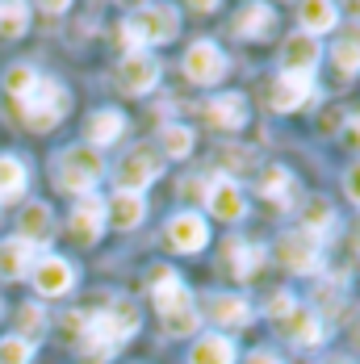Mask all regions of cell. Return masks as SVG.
<instances>
[{
    "label": "cell",
    "instance_id": "1",
    "mask_svg": "<svg viewBox=\"0 0 360 364\" xmlns=\"http://www.w3.org/2000/svg\"><path fill=\"white\" fill-rule=\"evenodd\" d=\"M147 293H151V301H155V310H159V323H164L168 335H193V331L201 327V314H197V306H193V293L180 285V277L168 264H155V268H151Z\"/></svg>",
    "mask_w": 360,
    "mask_h": 364
},
{
    "label": "cell",
    "instance_id": "2",
    "mask_svg": "<svg viewBox=\"0 0 360 364\" xmlns=\"http://www.w3.org/2000/svg\"><path fill=\"white\" fill-rule=\"evenodd\" d=\"M101 176H105V159L97 146H68L55 164V184L72 197H88Z\"/></svg>",
    "mask_w": 360,
    "mask_h": 364
},
{
    "label": "cell",
    "instance_id": "3",
    "mask_svg": "<svg viewBox=\"0 0 360 364\" xmlns=\"http://www.w3.org/2000/svg\"><path fill=\"white\" fill-rule=\"evenodd\" d=\"M180 26V13L172 4H143L130 21H122V38L134 46V50H147L155 42H172Z\"/></svg>",
    "mask_w": 360,
    "mask_h": 364
},
{
    "label": "cell",
    "instance_id": "4",
    "mask_svg": "<svg viewBox=\"0 0 360 364\" xmlns=\"http://www.w3.org/2000/svg\"><path fill=\"white\" fill-rule=\"evenodd\" d=\"M68 88L59 84V80H42L38 75V84H34V92L17 105L21 109V117H26V126L30 130H38V134H46V130H55L63 117H68Z\"/></svg>",
    "mask_w": 360,
    "mask_h": 364
},
{
    "label": "cell",
    "instance_id": "5",
    "mask_svg": "<svg viewBox=\"0 0 360 364\" xmlns=\"http://www.w3.org/2000/svg\"><path fill=\"white\" fill-rule=\"evenodd\" d=\"M164 176V155L155 151V146H130L122 159H117V168H113V184H117V193H139L147 188L151 181H159Z\"/></svg>",
    "mask_w": 360,
    "mask_h": 364
},
{
    "label": "cell",
    "instance_id": "6",
    "mask_svg": "<svg viewBox=\"0 0 360 364\" xmlns=\"http://www.w3.org/2000/svg\"><path fill=\"white\" fill-rule=\"evenodd\" d=\"M139 306L130 301V297H113L105 310H97V314H88V335H97V339H105L113 348H122L134 331H139Z\"/></svg>",
    "mask_w": 360,
    "mask_h": 364
},
{
    "label": "cell",
    "instance_id": "7",
    "mask_svg": "<svg viewBox=\"0 0 360 364\" xmlns=\"http://www.w3.org/2000/svg\"><path fill=\"white\" fill-rule=\"evenodd\" d=\"M155 84H159V59H151L147 50H130L117 63V88L126 97H147Z\"/></svg>",
    "mask_w": 360,
    "mask_h": 364
},
{
    "label": "cell",
    "instance_id": "8",
    "mask_svg": "<svg viewBox=\"0 0 360 364\" xmlns=\"http://www.w3.org/2000/svg\"><path fill=\"white\" fill-rule=\"evenodd\" d=\"M30 281H34V293H42V297H63L75 285V268L63 255H38L30 268Z\"/></svg>",
    "mask_w": 360,
    "mask_h": 364
},
{
    "label": "cell",
    "instance_id": "9",
    "mask_svg": "<svg viewBox=\"0 0 360 364\" xmlns=\"http://www.w3.org/2000/svg\"><path fill=\"white\" fill-rule=\"evenodd\" d=\"M226 72H231V63H226L222 46L206 42V38L189 46V55H184V75H189L193 84H218Z\"/></svg>",
    "mask_w": 360,
    "mask_h": 364
},
{
    "label": "cell",
    "instance_id": "10",
    "mask_svg": "<svg viewBox=\"0 0 360 364\" xmlns=\"http://www.w3.org/2000/svg\"><path fill=\"white\" fill-rule=\"evenodd\" d=\"M206 210L214 214L218 222H239L248 214V197H243V188L239 181H226V176H214V181L206 184Z\"/></svg>",
    "mask_w": 360,
    "mask_h": 364
},
{
    "label": "cell",
    "instance_id": "11",
    "mask_svg": "<svg viewBox=\"0 0 360 364\" xmlns=\"http://www.w3.org/2000/svg\"><path fill=\"white\" fill-rule=\"evenodd\" d=\"M319 59H323L319 38L302 34V30H297V34H289L285 46H281V72H285V75H310V80H314Z\"/></svg>",
    "mask_w": 360,
    "mask_h": 364
},
{
    "label": "cell",
    "instance_id": "12",
    "mask_svg": "<svg viewBox=\"0 0 360 364\" xmlns=\"http://www.w3.org/2000/svg\"><path fill=\"white\" fill-rule=\"evenodd\" d=\"M68 226H72V239L80 243V247H88V243H97L101 239V230H105V197H80L72 205V218H68Z\"/></svg>",
    "mask_w": 360,
    "mask_h": 364
},
{
    "label": "cell",
    "instance_id": "13",
    "mask_svg": "<svg viewBox=\"0 0 360 364\" xmlns=\"http://www.w3.org/2000/svg\"><path fill=\"white\" fill-rule=\"evenodd\" d=\"M206 243H210V226L201 214H176V218L168 222V247L172 252H184V255H197L206 252Z\"/></svg>",
    "mask_w": 360,
    "mask_h": 364
},
{
    "label": "cell",
    "instance_id": "14",
    "mask_svg": "<svg viewBox=\"0 0 360 364\" xmlns=\"http://www.w3.org/2000/svg\"><path fill=\"white\" fill-rule=\"evenodd\" d=\"M277 255H281V264H285L289 272H302V277H310V272H319V268H323V259H319V243H310V239H306V235H297V230L281 235Z\"/></svg>",
    "mask_w": 360,
    "mask_h": 364
},
{
    "label": "cell",
    "instance_id": "15",
    "mask_svg": "<svg viewBox=\"0 0 360 364\" xmlns=\"http://www.w3.org/2000/svg\"><path fill=\"white\" fill-rule=\"evenodd\" d=\"M51 235H55V214H51V205H46V201H30V205L21 210V218H17V239H21L26 247H42V243H51Z\"/></svg>",
    "mask_w": 360,
    "mask_h": 364
},
{
    "label": "cell",
    "instance_id": "16",
    "mask_svg": "<svg viewBox=\"0 0 360 364\" xmlns=\"http://www.w3.org/2000/svg\"><path fill=\"white\" fill-rule=\"evenodd\" d=\"M206 122L218 126V130H239V126H248V97H239V92H218L206 101Z\"/></svg>",
    "mask_w": 360,
    "mask_h": 364
},
{
    "label": "cell",
    "instance_id": "17",
    "mask_svg": "<svg viewBox=\"0 0 360 364\" xmlns=\"http://www.w3.org/2000/svg\"><path fill=\"white\" fill-rule=\"evenodd\" d=\"M277 331H285L289 343H297V348H314V343H323V318L310 310V306H293V314H289L285 323H277Z\"/></svg>",
    "mask_w": 360,
    "mask_h": 364
},
{
    "label": "cell",
    "instance_id": "18",
    "mask_svg": "<svg viewBox=\"0 0 360 364\" xmlns=\"http://www.w3.org/2000/svg\"><path fill=\"white\" fill-rule=\"evenodd\" d=\"M314 97V80L310 75H277V84H272V109L277 113H293L302 109L306 101Z\"/></svg>",
    "mask_w": 360,
    "mask_h": 364
},
{
    "label": "cell",
    "instance_id": "19",
    "mask_svg": "<svg viewBox=\"0 0 360 364\" xmlns=\"http://www.w3.org/2000/svg\"><path fill=\"white\" fill-rule=\"evenodd\" d=\"M147 218V201L143 193H113L105 201V226L113 222L117 230H134Z\"/></svg>",
    "mask_w": 360,
    "mask_h": 364
},
{
    "label": "cell",
    "instance_id": "20",
    "mask_svg": "<svg viewBox=\"0 0 360 364\" xmlns=\"http://www.w3.org/2000/svg\"><path fill=\"white\" fill-rule=\"evenodd\" d=\"M210 318H214V327H248L252 323V306H248V297H239V293H210Z\"/></svg>",
    "mask_w": 360,
    "mask_h": 364
},
{
    "label": "cell",
    "instance_id": "21",
    "mask_svg": "<svg viewBox=\"0 0 360 364\" xmlns=\"http://www.w3.org/2000/svg\"><path fill=\"white\" fill-rule=\"evenodd\" d=\"M34 259H38L34 247H26L21 239H4V243H0V281H21V277H30Z\"/></svg>",
    "mask_w": 360,
    "mask_h": 364
},
{
    "label": "cell",
    "instance_id": "22",
    "mask_svg": "<svg viewBox=\"0 0 360 364\" xmlns=\"http://www.w3.org/2000/svg\"><path fill=\"white\" fill-rule=\"evenodd\" d=\"M239 360V352H235V339L231 335H201L197 343H193V352H189V364H235Z\"/></svg>",
    "mask_w": 360,
    "mask_h": 364
},
{
    "label": "cell",
    "instance_id": "23",
    "mask_svg": "<svg viewBox=\"0 0 360 364\" xmlns=\"http://www.w3.org/2000/svg\"><path fill=\"white\" fill-rule=\"evenodd\" d=\"M126 134V113L117 109H97L92 117H88V146H113L117 139Z\"/></svg>",
    "mask_w": 360,
    "mask_h": 364
},
{
    "label": "cell",
    "instance_id": "24",
    "mask_svg": "<svg viewBox=\"0 0 360 364\" xmlns=\"http://www.w3.org/2000/svg\"><path fill=\"white\" fill-rule=\"evenodd\" d=\"M26 184H30L26 159L13 155V151H4V155H0V201H17V197L26 193Z\"/></svg>",
    "mask_w": 360,
    "mask_h": 364
},
{
    "label": "cell",
    "instance_id": "25",
    "mask_svg": "<svg viewBox=\"0 0 360 364\" xmlns=\"http://www.w3.org/2000/svg\"><path fill=\"white\" fill-rule=\"evenodd\" d=\"M297 17H302V34H310V38H319V34L339 26V9L331 0H306L297 9Z\"/></svg>",
    "mask_w": 360,
    "mask_h": 364
},
{
    "label": "cell",
    "instance_id": "26",
    "mask_svg": "<svg viewBox=\"0 0 360 364\" xmlns=\"http://www.w3.org/2000/svg\"><path fill=\"white\" fill-rule=\"evenodd\" d=\"M331 59H335L339 75H360V26H344V30L335 34Z\"/></svg>",
    "mask_w": 360,
    "mask_h": 364
},
{
    "label": "cell",
    "instance_id": "27",
    "mask_svg": "<svg viewBox=\"0 0 360 364\" xmlns=\"http://www.w3.org/2000/svg\"><path fill=\"white\" fill-rule=\"evenodd\" d=\"M226 255H231V277H235V281H252L255 272H260L264 247L243 243V239H231V243H226Z\"/></svg>",
    "mask_w": 360,
    "mask_h": 364
},
{
    "label": "cell",
    "instance_id": "28",
    "mask_svg": "<svg viewBox=\"0 0 360 364\" xmlns=\"http://www.w3.org/2000/svg\"><path fill=\"white\" fill-rule=\"evenodd\" d=\"M272 17H277L272 4H260V0H255V4H243V9L235 13V34L239 38H264L268 26H272Z\"/></svg>",
    "mask_w": 360,
    "mask_h": 364
},
{
    "label": "cell",
    "instance_id": "29",
    "mask_svg": "<svg viewBox=\"0 0 360 364\" xmlns=\"http://www.w3.org/2000/svg\"><path fill=\"white\" fill-rule=\"evenodd\" d=\"M331 226H335V210L327 205L323 197L306 201V210H302V230H297V235H306L310 243H319V239H323Z\"/></svg>",
    "mask_w": 360,
    "mask_h": 364
},
{
    "label": "cell",
    "instance_id": "30",
    "mask_svg": "<svg viewBox=\"0 0 360 364\" xmlns=\"http://www.w3.org/2000/svg\"><path fill=\"white\" fill-rule=\"evenodd\" d=\"M189 151H193V130L189 126L172 122V126L159 130V155L164 159H189Z\"/></svg>",
    "mask_w": 360,
    "mask_h": 364
},
{
    "label": "cell",
    "instance_id": "31",
    "mask_svg": "<svg viewBox=\"0 0 360 364\" xmlns=\"http://www.w3.org/2000/svg\"><path fill=\"white\" fill-rule=\"evenodd\" d=\"M289 188H293L289 168H281V164H268V168L260 172V193H264L268 201H281V205H285V201H289Z\"/></svg>",
    "mask_w": 360,
    "mask_h": 364
},
{
    "label": "cell",
    "instance_id": "32",
    "mask_svg": "<svg viewBox=\"0 0 360 364\" xmlns=\"http://www.w3.org/2000/svg\"><path fill=\"white\" fill-rule=\"evenodd\" d=\"M34 84H38V72L30 68V63H17V68H9V72H4V88H9V97H13L17 105L34 92Z\"/></svg>",
    "mask_w": 360,
    "mask_h": 364
},
{
    "label": "cell",
    "instance_id": "33",
    "mask_svg": "<svg viewBox=\"0 0 360 364\" xmlns=\"http://www.w3.org/2000/svg\"><path fill=\"white\" fill-rule=\"evenodd\" d=\"M214 159H218V168H222V176H226V181H235L239 172H248V168H252V151H248V146H218Z\"/></svg>",
    "mask_w": 360,
    "mask_h": 364
},
{
    "label": "cell",
    "instance_id": "34",
    "mask_svg": "<svg viewBox=\"0 0 360 364\" xmlns=\"http://www.w3.org/2000/svg\"><path fill=\"white\" fill-rule=\"evenodd\" d=\"M26 30H30V9L26 4H0V34L21 38Z\"/></svg>",
    "mask_w": 360,
    "mask_h": 364
},
{
    "label": "cell",
    "instance_id": "35",
    "mask_svg": "<svg viewBox=\"0 0 360 364\" xmlns=\"http://www.w3.org/2000/svg\"><path fill=\"white\" fill-rule=\"evenodd\" d=\"M34 360V343L21 335H4L0 339V364H30Z\"/></svg>",
    "mask_w": 360,
    "mask_h": 364
},
{
    "label": "cell",
    "instance_id": "36",
    "mask_svg": "<svg viewBox=\"0 0 360 364\" xmlns=\"http://www.w3.org/2000/svg\"><path fill=\"white\" fill-rule=\"evenodd\" d=\"M75 348H80V360H84V364H109V360H113V352H117L113 343L97 339V335H88V331H84V339H80Z\"/></svg>",
    "mask_w": 360,
    "mask_h": 364
},
{
    "label": "cell",
    "instance_id": "37",
    "mask_svg": "<svg viewBox=\"0 0 360 364\" xmlns=\"http://www.w3.org/2000/svg\"><path fill=\"white\" fill-rule=\"evenodd\" d=\"M17 323H21V339H30V343H34V335L46 331V314H42V306L30 301V306H21V310H17Z\"/></svg>",
    "mask_w": 360,
    "mask_h": 364
},
{
    "label": "cell",
    "instance_id": "38",
    "mask_svg": "<svg viewBox=\"0 0 360 364\" xmlns=\"http://www.w3.org/2000/svg\"><path fill=\"white\" fill-rule=\"evenodd\" d=\"M293 306H297L293 293H272V297H268V318H272V323H285L289 314H293Z\"/></svg>",
    "mask_w": 360,
    "mask_h": 364
},
{
    "label": "cell",
    "instance_id": "39",
    "mask_svg": "<svg viewBox=\"0 0 360 364\" xmlns=\"http://www.w3.org/2000/svg\"><path fill=\"white\" fill-rule=\"evenodd\" d=\"M59 327H63V335H68L72 343H80V339H84V331H88V314L72 310V314H63V318H59Z\"/></svg>",
    "mask_w": 360,
    "mask_h": 364
},
{
    "label": "cell",
    "instance_id": "40",
    "mask_svg": "<svg viewBox=\"0 0 360 364\" xmlns=\"http://www.w3.org/2000/svg\"><path fill=\"white\" fill-rule=\"evenodd\" d=\"M344 188H348V201L360 205V164H352V168L344 172Z\"/></svg>",
    "mask_w": 360,
    "mask_h": 364
},
{
    "label": "cell",
    "instance_id": "41",
    "mask_svg": "<svg viewBox=\"0 0 360 364\" xmlns=\"http://www.w3.org/2000/svg\"><path fill=\"white\" fill-rule=\"evenodd\" d=\"M248 364H281V356H277V352H264V348H260V352H252V356H248Z\"/></svg>",
    "mask_w": 360,
    "mask_h": 364
},
{
    "label": "cell",
    "instance_id": "42",
    "mask_svg": "<svg viewBox=\"0 0 360 364\" xmlns=\"http://www.w3.org/2000/svg\"><path fill=\"white\" fill-rule=\"evenodd\" d=\"M348 143H352V146H360V109H356V117L348 122Z\"/></svg>",
    "mask_w": 360,
    "mask_h": 364
},
{
    "label": "cell",
    "instance_id": "43",
    "mask_svg": "<svg viewBox=\"0 0 360 364\" xmlns=\"http://www.w3.org/2000/svg\"><path fill=\"white\" fill-rule=\"evenodd\" d=\"M323 364H352L348 356H335V360H323Z\"/></svg>",
    "mask_w": 360,
    "mask_h": 364
},
{
    "label": "cell",
    "instance_id": "44",
    "mask_svg": "<svg viewBox=\"0 0 360 364\" xmlns=\"http://www.w3.org/2000/svg\"><path fill=\"white\" fill-rule=\"evenodd\" d=\"M356 247H360V222H356Z\"/></svg>",
    "mask_w": 360,
    "mask_h": 364
}]
</instances>
